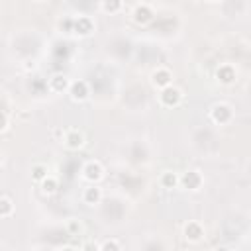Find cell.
<instances>
[{
    "label": "cell",
    "instance_id": "obj_9",
    "mask_svg": "<svg viewBox=\"0 0 251 251\" xmlns=\"http://www.w3.org/2000/svg\"><path fill=\"white\" fill-rule=\"evenodd\" d=\"M153 10L147 6V4H139V6H135V10H133V14H131V18H133V22L137 24V25H147L151 20H153Z\"/></svg>",
    "mask_w": 251,
    "mask_h": 251
},
{
    "label": "cell",
    "instance_id": "obj_11",
    "mask_svg": "<svg viewBox=\"0 0 251 251\" xmlns=\"http://www.w3.org/2000/svg\"><path fill=\"white\" fill-rule=\"evenodd\" d=\"M216 78L222 84H231V82H235V69L231 65H220L216 71Z\"/></svg>",
    "mask_w": 251,
    "mask_h": 251
},
{
    "label": "cell",
    "instance_id": "obj_19",
    "mask_svg": "<svg viewBox=\"0 0 251 251\" xmlns=\"http://www.w3.org/2000/svg\"><path fill=\"white\" fill-rule=\"evenodd\" d=\"M98 249H100V251H118V249H122V243H120L118 239H104V241L98 245Z\"/></svg>",
    "mask_w": 251,
    "mask_h": 251
},
{
    "label": "cell",
    "instance_id": "obj_3",
    "mask_svg": "<svg viewBox=\"0 0 251 251\" xmlns=\"http://www.w3.org/2000/svg\"><path fill=\"white\" fill-rule=\"evenodd\" d=\"M94 31V22L88 16H80L76 20H73V33L78 37H88Z\"/></svg>",
    "mask_w": 251,
    "mask_h": 251
},
{
    "label": "cell",
    "instance_id": "obj_23",
    "mask_svg": "<svg viewBox=\"0 0 251 251\" xmlns=\"http://www.w3.org/2000/svg\"><path fill=\"white\" fill-rule=\"evenodd\" d=\"M2 161H4V157H2V151H0V165H2Z\"/></svg>",
    "mask_w": 251,
    "mask_h": 251
},
{
    "label": "cell",
    "instance_id": "obj_5",
    "mask_svg": "<svg viewBox=\"0 0 251 251\" xmlns=\"http://www.w3.org/2000/svg\"><path fill=\"white\" fill-rule=\"evenodd\" d=\"M202 182H204V178L198 171H186L182 176H178V184L186 190H198L202 186Z\"/></svg>",
    "mask_w": 251,
    "mask_h": 251
},
{
    "label": "cell",
    "instance_id": "obj_1",
    "mask_svg": "<svg viewBox=\"0 0 251 251\" xmlns=\"http://www.w3.org/2000/svg\"><path fill=\"white\" fill-rule=\"evenodd\" d=\"M180 100H182V92L173 84L161 88V92H159V102L165 108H176L180 104Z\"/></svg>",
    "mask_w": 251,
    "mask_h": 251
},
{
    "label": "cell",
    "instance_id": "obj_20",
    "mask_svg": "<svg viewBox=\"0 0 251 251\" xmlns=\"http://www.w3.org/2000/svg\"><path fill=\"white\" fill-rule=\"evenodd\" d=\"M67 229H69L73 235H78V233L82 231V224H80L78 220H71V222L67 224Z\"/></svg>",
    "mask_w": 251,
    "mask_h": 251
},
{
    "label": "cell",
    "instance_id": "obj_17",
    "mask_svg": "<svg viewBox=\"0 0 251 251\" xmlns=\"http://www.w3.org/2000/svg\"><path fill=\"white\" fill-rule=\"evenodd\" d=\"M14 214V202L6 196L0 198V218H8Z\"/></svg>",
    "mask_w": 251,
    "mask_h": 251
},
{
    "label": "cell",
    "instance_id": "obj_24",
    "mask_svg": "<svg viewBox=\"0 0 251 251\" xmlns=\"http://www.w3.org/2000/svg\"><path fill=\"white\" fill-rule=\"evenodd\" d=\"M208 2H212V4H216V2H222V0H208Z\"/></svg>",
    "mask_w": 251,
    "mask_h": 251
},
{
    "label": "cell",
    "instance_id": "obj_8",
    "mask_svg": "<svg viewBox=\"0 0 251 251\" xmlns=\"http://www.w3.org/2000/svg\"><path fill=\"white\" fill-rule=\"evenodd\" d=\"M69 94H71V98H73L75 102L86 100L88 94H90L88 82H86V80H75V82H71V84H69Z\"/></svg>",
    "mask_w": 251,
    "mask_h": 251
},
{
    "label": "cell",
    "instance_id": "obj_6",
    "mask_svg": "<svg viewBox=\"0 0 251 251\" xmlns=\"http://www.w3.org/2000/svg\"><path fill=\"white\" fill-rule=\"evenodd\" d=\"M151 84L155 88H159V90L169 86V84H173V73L169 69H165V67H159L157 71L151 73Z\"/></svg>",
    "mask_w": 251,
    "mask_h": 251
},
{
    "label": "cell",
    "instance_id": "obj_2",
    "mask_svg": "<svg viewBox=\"0 0 251 251\" xmlns=\"http://www.w3.org/2000/svg\"><path fill=\"white\" fill-rule=\"evenodd\" d=\"M231 118H233V110H231V106H227V104H224V102L214 104L212 110H210V120H212L214 124H218V126L229 124Z\"/></svg>",
    "mask_w": 251,
    "mask_h": 251
},
{
    "label": "cell",
    "instance_id": "obj_13",
    "mask_svg": "<svg viewBox=\"0 0 251 251\" xmlns=\"http://www.w3.org/2000/svg\"><path fill=\"white\" fill-rule=\"evenodd\" d=\"M69 78L65 76V75H53L51 78H49V88L53 90V92H65V90H69Z\"/></svg>",
    "mask_w": 251,
    "mask_h": 251
},
{
    "label": "cell",
    "instance_id": "obj_18",
    "mask_svg": "<svg viewBox=\"0 0 251 251\" xmlns=\"http://www.w3.org/2000/svg\"><path fill=\"white\" fill-rule=\"evenodd\" d=\"M122 0H102V10L106 14H118L122 10Z\"/></svg>",
    "mask_w": 251,
    "mask_h": 251
},
{
    "label": "cell",
    "instance_id": "obj_12",
    "mask_svg": "<svg viewBox=\"0 0 251 251\" xmlns=\"http://www.w3.org/2000/svg\"><path fill=\"white\" fill-rule=\"evenodd\" d=\"M82 200H84V204H88V206L100 204V200H102V190H100L96 184H90L88 188H84V192H82Z\"/></svg>",
    "mask_w": 251,
    "mask_h": 251
},
{
    "label": "cell",
    "instance_id": "obj_22",
    "mask_svg": "<svg viewBox=\"0 0 251 251\" xmlns=\"http://www.w3.org/2000/svg\"><path fill=\"white\" fill-rule=\"evenodd\" d=\"M6 127H8V118H6V114L0 110V133H2Z\"/></svg>",
    "mask_w": 251,
    "mask_h": 251
},
{
    "label": "cell",
    "instance_id": "obj_21",
    "mask_svg": "<svg viewBox=\"0 0 251 251\" xmlns=\"http://www.w3.org/2000/svg\"><path fill=\"white\" fill-rule=\"evenodd\" d=\"M59 27H61V29H65L67 33H73V20H71V18L63 20V22L59 24Z\"/></svg>",
    "mask_w": 251,
    "mask_h": 251
},
{
    "label": "cell",
    "instance_id": "obj_10",
    "mask_svg": "<svg viewBox=\"0 0 251 251\" xmlns=\"http://www.w3.org/2000/svg\"><path fill=\"white\" fill-rule=\"evenodd\" d=\"M65 147L71 149V151H78L82 145H84V135L78 131V129H69L65 131Z\"/></svg>",
    "mask_w": 251,
    "mask_h": 251
},
{
    "label": "cell",
    "instance_id": "obj_16",
    "mask_svg": "<svg viewBox=\"0 0 251 251\" xmlns=\"http://www.w3.org/2000/svg\"><path fill=\"white\" fill-rule=\"evenodd\" d=\"M47 175H49V169H47V165H43V163H37V165H33V167H31V180L39 182V180H43Z\"/></svg>",
    "mask_w": 251,
    "mask_h": 251
},
{
    "label": "cell",
    "instance_id": "obj_15",
    "mask_svg": "<svg viewBox=\"0 0 251 251\" xmlns=\"http://www.w3.org/2000/svg\"><path fill=\"white\" fill-rule=\"evenodd\" d=\"M161 184H163V188H176L178 186V175L175 171H165L161 175Z\"/></svg>",
    "mask_w": 251,
    "mask_h": 251
},
{
    "label": "cell",
    "instance_id": "obj_4",
    "mask_svg": "<svg viewBox=\"0 0 251 251\" xmlns=\"http://www.w3.org/2000/svg\"><path fill=\"white\" fill-rule=\"evenodd\" d=\"M82 176H84L90 184H96V182L104 176V167H102L98 161H88V163L82 167Z\"/></svg>",
    "mask_w": 251,
    "mask_h": 251
},
{
    "label": "cell",
    "instance_id": "obj_7",
    "mask_svg": "<svg viewBox=\"0 0 251 251\" xmlns=\"http://www.w3.org/2000/svg\"><path fill=\"white\" fill-rule=\"evenodd\" d=\"M182 233H184V239H186V241H190V243H198V241L204 237V227H202L200 222H194V220H192V222L184 224Z\"/></svg>",
    "mask_w": 251,
    "mask_h": 251
},
{
    "label": "cell",
    "instance_id": "obj_14",
    "mask_svg": "<svg viewBox=\"0 0 251 251\" xmlns=\"http://www.w3.org/2000/svg\"><path fill=\"white\" fill-rule=\"evenodd\" d=\"M39 188H41V192H43V194L51 196V194H55V192H57V188H59V182H57V178H55V176L47 175L43 180H39Z\"/></svg>",
    "mask_w": 251,
    "mask_h": 251
}]
</instances>
